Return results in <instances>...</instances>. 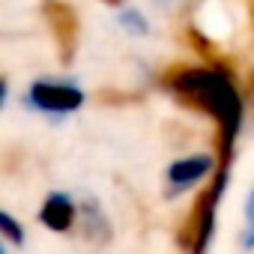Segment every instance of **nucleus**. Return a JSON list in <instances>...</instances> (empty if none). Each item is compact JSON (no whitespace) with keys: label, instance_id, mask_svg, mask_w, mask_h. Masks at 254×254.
I'll list each match as a JSON object with an SVG mask.
<instances>
[{"label":"nucleus","instance_id":"f257e3e1","mask_svg":"<svg viewBox=\"0 0 254 254\" xmlns=\"http://www.w3.org/2000/svg\"><path fill=\"white\" fill-rule=\"evenodd\" d=\"M171 87L186 96L189 102L200 105L221 123V135H224V153H230V144L239 132V120H242V105L239 96L224 72L212 69H186L171 78Z\"/></svg>","mask_w":254,"mask_h":254},{"label":"nucleus","instance_id":"f03ea898","mask_svg":"<svg viewBox=\"0 0 254 254\" xmlns=\"http://www.w3.org/2000/svg\"><path fill=\"white\" fill-rule=\"evenodd\" d=\"M27 102L39 111H54V114H69L75 108H81L84 93L72 84H60V81H36L27 93Z\"/></svg>","mask_w":254,"mask_h":254},{"label":"nucleus","instance_id":"7ed1b4c3","mask_svg":"<svg viewBox=\"0 0 254 254\" xmlns=\"http://www.w3.org/2000/svg\"><path fill=\"white\" fill-rule=\"evenodd\" d=\"M209 168H212V159H209V156H191V159H180V162H174L171 171H168L171 194H177V191L189 189L191 183H197Z\"/></svg>","mask_w":254,"mask_h":254},{"label":"nucleus","instance_id":"20e7f679","mask_svg":"<svg viewBox=\"0 0 254 254\" xmlns=\"http://www.w3.org/2000/svg\"><path fill=\"white\" fill-rule=\"evenodd\" d=\"M72 215H75V203H72L66 194H51V197L42 203V212H39V218H42L51 230H57V233L69 230Z\"/></svg>","mask_w":254,"mask_h":254},{"label":"nucleus","instance_id":"39448f33","mask_svg":"<svg viewBox=\"0 0 254 254\" xmlns=\"http://www.w3.org/2000/svg\"><path fill=\"white\" fill-rule=\"evenodd\" d=\"M0 224H3V233H6L15 245H21V242H24V233L18 230V224L12 221V215H6V212H3V215H0Z\"/></svg>","mask_w":254,"mask_h":254}]
</instances>
